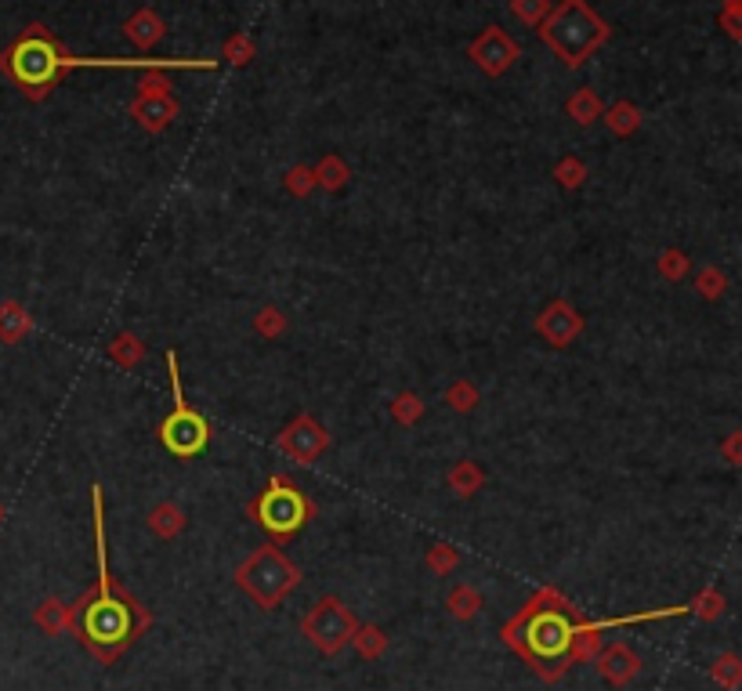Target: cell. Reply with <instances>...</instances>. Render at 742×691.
<instances>
[{
  "label": "cell",
  "mask_w": 742,
  "mask_h": 691,
  "mask_svg": "<svg viewBox=\"0 0 742 691\" xmlns=\"http://www.w3.org/2000/svg\"><path fill=\"white\" fill-rule=\"evenodd\" d=\"M507 8H511V15H514L518 22H525V26H536V29H540V22L547 19V15H551L554 4H551V0H511Z\"/></svg>",
  "instance_id": "32"
},
{
  "label": "cell",
  "mask_w": 742,
  "mask_h": 691,
  "mask_svg": "<svg viewBox=\"0 0 742 691\" xmlns=\"http://www.w3.org/2000/svg\"><path fill=\"white\" fill-rule=\"evenodd\" d=\"M580 612L572 601L554 587L536 590L529 605L504 626L507 648L522 655L525 663L540 673L543 681H558L569 670V644L580 623Z\"/></svg>",
  "instance_id": "2"
},
{
  "label": "cell",
  "mask_w": 742,
  "mask_h": 691,
  "mask_svg": "<svg viewBox=\"0 0 742 691\" xmlns=\"http://www.w3.org/2000/svg\"><path fill=\"white\" fill-rule=\"evenodd\" d=\"M446 608H449V616H453V619L467 623V619H475V616H478V608H482V594H478L475 587H467V583H460V587L446 597Z\"/></svg>",
  "instance_id": "24"
},
{
  "label": "cell",
  "mask_w": 742,
  "mask_h": 691,
  "mask_svg": "<svg viewBox=\"0 0 742 691\" xmlns=\"http://www.w3.org/2000/svg\"><path fill=\"white\" fill-rule=\"evenodd\" d=\"M656 268H659V275H663L666 283H681L688 275V268H692V261H688V254L685 250H663L659 254V261H656Z\"/></svg>",
  "instance_id": "33"
},
{
  "label": "cell",
  "mask_w": 742,
  "mask_h": 691,
  "mask_svg": "<svg viewBox=\"0 0 742 691\" xmlns=\"http://www.w3.org/2000/svg\"><path fill=\"white\" fill-rule=\"evenodd\" d=\"M721 456H724V460H728L732 467H742V431H732V435L724 438Z\"/></svg>",
  "instance_id": "38"
},
{
  "label": "cell",
  "mask_w": 742,
  "mask_h": 691,
  "mask_svg": "<svg viewBox=\"0 0 742 691\" xmlns=\"http://www.w3.org/2000/svg\"><path fill=\"white\" fill-rule=\"evenodd\" d=\"M29 330H33V319H29V312L22 304L15 301L0 304V341L19 344L22 337H29Z\"/></svg>",
  "instance_id": "20"
},
{
  "label": "cell",
  "mask_w": 742,
  "mask_h": 691,
  "mask_svg": "<svg viewBox=\"0 0 742 691\" xmlns=\"http://www.w3.org/2000/svg\"><path fill=\"white\" fill-rule=\"evenodd\" d=\"M247 514L268 532V536H272V540L286 543V540H294L297 532L305 529L308 521L315 518V503L308 500V496L301 493V489H297L290 478H283V474H272L265 489H261V493L250 500Z\"/></svg>",
  "instance_id": "5"
},
{
  "label": "cell",
  "mask_w": 742,
  "mask_h": 691,
  "mask_svg": "<svg viewBox=\"0 0 742 691\" xmlns=\"http://www.w3.org/2000/svg\"><path fill=\"white\" fill-rule=\"evenodd\" d=\"M221 58H225L229 66H236V69L250 66V62L257 58L254 37H250V33H243V29H239V33H232V37L225 40V44H221Z\"/></svg>",
  "instance_id": "23"
},
{
  "label": "cell",
  "mask_w": 742,
  "mask_h": 691,
  "mask_svg": "<svg viewBox=\"0 0 742 691\" xmlns=\"http://www.w3.org/2000/svg\"><path fill=\"white\" fill-rule=\"evenodd\" d=\"M0 518H4V507H0Z\"/></svg>",
  "instance_id": "40"
},
{
  "label": "cell",
  "mask_w": 742,
  "mask_h": 691,
  "mask_svg": "<svg viewBox=\"0 0 742 691\" xmlns=\"http://www.w3.org/2000/svg\"><path fill=\"white\" fill-rule=\"evenodd\" d=\"M276 449L290 456L294 464H315V460L330 449V431H326L312 413H297V417L279 431Z\"/></svg>",
  "instance_id": "9"
},
{
  "label": "cell",
  "mask_w": 742,
  "mask_h": 691,
  "mask_svg": "<svg viewBox=\"0 0 742 691\" xmlns=\"http://www.w3.org/2000/svg\"><path fill=\"white\" fill-rule=\"evenodd\" d=\"M688 612H695L699 619H717L724 612V597L717 594L714 587H710V590H703V594L695 597L692 605H688Z\"/></svg>",
  "instance_id": "36"
},
{
  "label": "cell",
  "mask_w": 742,
  "mask_h": 691,
  "mask_svg": "<svg viewBox=\"0 0 742 691\" xmlns=\"http://www.w3.org/2000/svg\"><path fill=\"white\" fill-rule=\"evenodd\" d=\"M232 579L257 608L268 612V608L283 605V597H290L301 587V568L286 558L276 543H265V547H254V554L239 561Z\"/></svg>",
  "instance_id": "4"
},
{
  "label": "cell",
  "mask_w": 742,
  "mask_h": 691,
  "mask_svg": "<svg viewBox=\"0 0 742 691\" xmlns=\"http://www.w3.org/2000/svg\"><path fill=\"white\" fill-rule=\"evenodd\" d=\"M554 181H558L565 192L583 189V185H587V163H583L580 156H565V160L554 163Z\"/></svg>",
  "instance_id": "29"
},
{
  "label": "cell",
  "mask_w": 742,
  "mask_h": 691,
  "mask_svg": "<svg viewBox=\"0 0 742 691\" xmlns=\"http://www.w3.org/2000/svg\"><path fill=\"white\" fill-rule=\"evenodd\" d=\"M286 330H290V319H286L283 308H276V304L257 308V315H254V333H257V337H265V341H279Z\"/></svg>",
  "instance_id": "22"
},
{
  "label": "cell",
  "mask_w": 742,
  "mask_h": 691,
  "mask_svg": "<svg viewBox=\"0 0 742 691\" xmlns=\"http://www.w3.org/2000/svg\"><path fill=\"white\" fill-rule=\"evenodd\" d=\"M95 503V543H98V583L69 608V630L102 659L113 663L134 637H142L153 623L149 608H142L127 594L105 565V511H102V489H91Z\"/></svg>",
  "instance_id": "1"
},
{
  "label": "cell",
  "mask_w": 742,
  "mask_h": 691,
  "mask_svg": "<svg viewBox=\"0 0 742 691\" xmlns=\"http://www.w3.org/2000/svg\"><path fill=\"white\" fill-rule=\"evenodd\" d=\"M185 511H181V503L174 500H163L156 503L153 511H149V529H153V536H160V540H174V536H181L185 532Z\"/></svg>",
  "instance_id": "14"
},
{
  "label": "cell",
  "mask_w": 742,
  "mask_h": 691,
  "mask_svg": "<svg viewBox=\"0 0 742 691\" xmlns=\"http://www.w3.org/2000/svg\"><path fill=\"white\" fill-rule=\"evenodd\" d=\"M142 359H145V341L138 337V333L124 330L109 341V362L120 366V370H138Z\"/></svg>",
  "instance_id": "16"
},
{
  "label": "cell",
  "mask_w": 742,
  "mask_h": 691,
  "mask_svg": "<svg viewBox=\"0 0 742 691\" xmlns=\"http://www.w3.org/2000/svg\"><path fill=\"white\" fill-rule=\"evenodd\" d=\"M283 189L290 192L294 199L312 196V189H315V171L308 167V163H294V167H290V171L283 174Z\"/></svg>",
  "instance_id": "31"
},
{
  "label": "cell",
  "mask_w": 742,
  "mask_h": 691,
  "mask_svg": "<svg viewBox=\"0 0 742 691\" xmlns=\"http://www.w3.org/2000/svg\"><path fill=\"white\" fill-rule=\"evenodd\" d=\"M446 485L460 496V500H471V496L486 485V471H482L475 460H460V464L446 474Z\"/></svg>",
  "instance_id": "19"
},
{
  "label": "cell",
  "mask_w": 742,
  "mask_h": 691,
  "mask_svg": "<svg viewBox=\"0 0 742 691\" xmlns=\"http://www.w3.org/2000/svg\"><path fill=\"white\" fill-rule=\"evenodd\" d=\"M163 362H167V377H171V395H174V409L167 413V420L160 424V442L167 453H174L178 460H192L200 456L210 445V424L203 413L185 406V395H181V373H178V355L171 348L163 351Z\"/></svg>",
  "instance_id": "6"
},
{
  "label": "cell",
  "mask_w": 742,
  "mask_h": 691,
  "mask_svg": "<svg viewBox=\"0 0 742 691\" xmlns=\"http://www.w3.org/2000/svg\"><path fill=\"white\" fill-rule=\"evenodd\" d=\"M710 677H714L721 688L739 691L742 688V655H735V652L717 655L714 666H710Z\"/></svg>",
  "instance_id": "26"
},
{
  "label": "cell",
  "mask_w": 742,
  "mask_h": 691,
  "mask_svg": "<svg viewBox=\"0 0 742 691\" xmlns=\"http://www.w3.org/2000/svg\"><path fill=\"white\" fill-rule=\"evenodd\" d=\"M467 58L475 62V69H482V73L489 76V80H496V76H504L507 69L522 58V44L507 33V29L500 26H489L482 29L471 44H467Z\"/></svg>",
  "instance_id": "8"
},
{
  "label": "cell",
  "mask_w": 742,
  "mask_h": 691,
  "mask_svg": "<svg viewBox=\"0 0 742 691\" xmlns=\"http://www.w3.org/2000/svg\"><path fill=\"white\" fill-rule=\"evenodd\" d=\"M601 630H605V623H587V619L576 623V634H572V644H569V663H590V659H598Z\"/></svg>",
  "instance_id": "15"
},
{
  "label": "cell",
  "mask_w": 742,
  "mask_h": 691,
  "mask_svg": "<svg viewBox=\"0 0 742 691\" xmlns=\"http://www.w3.org/2000/svg\"><path fill=\"white\" fill-rule=\"evenodd\" d=\"M721 26L728 29V37L742 40V8H724L721 11Z\"/></svg>",
  "instance_id": "39"
},
{
  "label": "cell",
  "mask_w": 742,
  "mask_h": 691,
  "mask_svg": "<svg viewBox=\"0 0 742 691\" xmlns=\"http://www.w3.org/2000/svg\"><path fill=\"white\" fill-rule=\"evenodd\" d=\"M601 120H605V127H609L616 138H630V134L641 131V109L634 102H627V98L609 105V109L601 113Z\"/></svg>",
  "instance_id": "18"
},
{
  "label": "cell",
  "mask_w": 742,
  "mask_h": 691,
  "mask_svg": "<svg viewBox=\"0 0 742 691\" xmlns=\"http://www.w3.org/2000/svg\"><path fill=\"white\" fill-rule=\"evenodd\" d=\"M565 113H569L580 127H590L594 120H601V113H605V105H601L598 91H590V87H580V91H572V98L565 102Z\"/></svg>",
  "instance_id": "21"
},
{
  "label": "cell",
  "mask_w": 742,
  "mask_h": 691,
  "mask_svg": "<svg viewBox=\"0 0 742 691\" xmlns=\"http://www.w3.org/2000/svg\"><path fill=\"white\" fill-rule=\"evenodd\" d=\"M583 330H587V322H583V315L576 312L565 297H554V301L536 315V333H540L551 348H569Z\"/></svg>",
  "instance_id": "10"
},
{
  "label": "cell",
  "mask_w": 742,
  "mask_h": 691,
  "mask_svg": "<svg viewBox=\"0 0 742 691\" xmlns=\"http://www.w3.org/2000/svg\"><path fill=\"white\" fill-rule=\"evenodd\" d=\"M181 113V105L174 95H134L131 102V116L134 124L149 134H160L174 124V116Z\"/></svg>",
  "instance_id": "11"
},
{
  "label": "cell",
  "mask_w": 742,
  "mask_h": 691,
  "mask_svg": "<svg viewBox=\"0 0 742 691\" xmlns=\"http://www.w3.org/2000/svg\"><path fill=\"white\" fill-rule=\"evenodd\" d=\"M355 626L359 623H355L352 608L344 605V601H337V597H323V601L301 619V634H305L323 655H337L344 644H352Z\"/></svg>",
  "instance_id": "7"
},
{
  "label": "cell",
  "mask_w": 742,
  "mask_h": 691,
  "mask_svg": "<svg viewBox=\"0 0 742 691\" xmlns=\"http://www.w3.org/2000/svg\"><path fill=\"white\" fill-rule=\"evenodd\" d=\"M598 673L605 677L609 684H616V688H623V684H630L634 677L641 673V655L630 648V644H623V641H616V644H609L605 652H598Z\"/></svg>",
  "instance_id": "12"
},
{
  "label": "cell",
  "mask_w": 742,
  "mask_h": 691,
  "mask_svg": "<svg viewBox=\"0 0 742 691\" xmlns=\"http://www.w3.org/2000/svg\"><path fill=\"white\" fill-rule=\"evenodd\" d=\"M312 171H315V189H323V192H341L344 185H348V178H352V167H348L337 152H326Z\"/></svg>",
  "instance_id": "17"
},
{
  "label": "cell",
  "mask_w": 742,
  "mask_h": 691,
  "mask_svg": "<svg viewBox=\"0 0 742 691\" xmlns=\"http://www.w3.org/2000/svg\"><path fill=\"white\" fill-rule=\"evenodd\" d=\"M391 417L402 427L420 424V417H424V398H420L417 391H399V395L391 398Z\"/></svg>",
  "instance_id": "27"
},
{
  "label": "cell",
  "mask_w": 742,
  "mask_h": 691,
  "mask_svg": "<svg viewBox=\"0 0 742 691\" xmlns=\"http://www.w3.org/2000/svg\"><path fill=\"white\" fill-rule=\"evenodd\" d=\"M536 33L558 55L565 69H583L594 51L609 44L612 26L590 8L587 0H562V4H554Z\"/></svg>",
  "instance_id": "3"
},
{
  "label": "cell",
  "mask_w": 742,
  "mask_h": 691,
  "mask_svg": "<svg viewBox=\"0 0 742 691\" xmlns=\"http://www.w3.org/2000/svg\"><path fill=\"white\" fill-rule=\"evenodd\" d=\"M446 406L453 409V413H471V409L478 406V384H471V380H453L446 388Z\"/></svg>",
  "instance_id": "30"
},
{
  "label": "cell",
  "mask_w": 742,
  "mask_h": 691,
  "mask_svg": "<svg viewBox=\"0 0 742 691\" xmlns=\"http://www.w3.org/2000/svg\"><path fill=\"white\" fill-rule=\"evenodd\" d=\"M33 619H37L40 630H44V634H51V637L62 634V630H69V608L62 605V601H55V597H51V601H44Z\"/></svg>",
  "instance_id": "28"
},
{
  "label": "cell",
  "mask_w": 742,
  "mask_h": 691,
  "mask_svg": "<svg viewBox=\"0 0 742 691\" xmlns=\"http://www.w3.org/2000/svg\"><path fill=\"white\" fill-rule=\"evenodd\" d=\"M163 33H167V22H163L153 8H138L131 19L124 22V37L131 40L138 51H153L163 40Z\"/></svg>",
  "instance_id": "13"
},
{
  "label": "cell",
  "mask_w": 742,
  "mask_h": 691,
  "mask_svg": "<svg viewBox=\"0 0 742 691\" xmlns=\"http://www.w3.org/2000/svg\"><path fill=\"white\" fill-rule=\"evenodd\" d=\"M695 290H699V297H706V301H717V297L728 290V275L717 265H706L703 272L695 275Z\"/></svg>",
  "instance_id": "35"
},
{
  "label": "cell",
  "mask_w": 742,
  "mask_h": 691,
  "mask_svg": "<svg viewBox=\"0 0 742 691\" xmlns=\"http://www.w3.org/2000/svg\"><path fill=\"white\" fill-rule=\"evenodd\" d=\"M352 644L362 659H381L388 652V634H384L381 626H355Z\"/></svg>",
  "instance_id": "25"
},
{
  "label": "cell",
  "mask_w": 742,
  "mask_h": 691,
  "mask_svg": "<svg viewBox=\"0 0 742 691\" xmlns=\"http://www.w3.org/2000/svg\"><path fill=\"white\" fill-rule=\"evenodd\" d=\"M138 95H171L167 69H145V73H138Z\"/></svg>",
  "instance_id": "37"
},
{
  "label": "cell",
  "mask_w": 742,
  "mask_h": 691,
  "mask_svg": "<svg viewBox=\"0 0 742 691\" xmlns=\"http://www.w3.org/2000/svg\"><path fill=\"white\" fill-rule=\"evenodd\" d=\"M424 561H428V568L435 572V576H449V572L460 565V550L449 547V543H431L428 554H424Z\"/></svg>",
  "instance_id": "34"
}]
</instances>
